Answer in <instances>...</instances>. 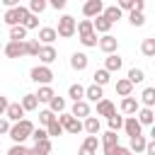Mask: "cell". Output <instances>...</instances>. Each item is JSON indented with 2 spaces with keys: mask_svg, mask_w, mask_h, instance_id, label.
Instances as JSON below:
<instances>
[{
  "mask_svg": "<svg viewBox=\"0 0 155 155\" xmlns=\"http://www.w3.org/2000/svg\"><path fill=\"white\" fill-rule=\"evenodd\" d=\"M34 128H36V126H34L29 119H22L19 124H12V128H10V138H12V143H15V145H24V140L31 138Z\"/></svg>",
  "mask_w": 155,
  "mask_h": 155,
  "instance_id": "cell-1",
  "label": "cell"
},
{
  "mask_svg": "<svg viewBox=\"0 0 155 155\" xmlns=\"http://www.w3.org/2000/svg\"><path fill=\"white\" fill-rule=\"evenodd\" d=\"M31 12H29V7H24V5H19V7H12V10H7L5 12V24L12 29V27H19V24H24V19L29 17Z\"/></svg>",
  "mask_w": 155,
  "mask_h": 155,
  "instance_id": "cell-2",
  "label": "cell"
},
{
  "mask_svg": "<svg viewBox=\"0 0 155 155\" xmlns=\"http://www.w3.org/2000/svg\"><path fill=\"white\" fill-rule=\"evenodd\" d=\"M58 121H61V126L65 128V133H73V136H78L80 131H85V124H82L80 119H75L70 111H63V114L58 116Z\"/></svg>",
  "mask_w": 155,
  "mask_h": 155,
  "instance_id": "cell-3",
  "label": "cell"
},
{
  "mask_svg": "<svg viewBox=\"0 0 155 155\" xmlns=\"http://www.w3.org/2000/svg\"><path fill=\"white\" fill-rule=\"evenodd\" d=\"M56 31H58V36H61V39H70V36L78 31V22H75V17H70V15H63V17L58 19V27H56Z\"/></svg>",
  "mask_w": 155,
  "mask_h": 155,
  "instance_id": "cell-4",
  "label": "cell"
},
{
  "mask_svg": "<svg viewBox=\"0 0 155 155\" xmlns=\"http://www.w3.org/2000/svg\"><path fill=\"white\" fill-rule=\"evenodd\" d=\"M31 80L41 87V85H51V80H53V70L48 68V65H34L31 68Z\"/></svg>",
  "mask_w": 155,
  "mask_h": 155,
  "instance_id": "cell-5",
  "label": "cell"
},
{
  "mask_svg": "<svg viewBox=\"0 0 155 155\" xmlns=\"http://www.w3.org/2000/svg\"><path fill=\"white\" fill-rule=\"evenodd\" d=\"M2 51L7 58H22V56H27V41H7L2 46Z\"/></svg>",
  "mask_w": 155,
  "mask_h": 155,
  "instance_id": "cell-6",
  "label": "cell"
},
{
  "mask_svg": "<svg viewBox=\"0 0 155 155\" xmlns=\"http://www.w3.org/2000/svg\"><path fill=\"white\" fill-rule=\"evenodd\" d=\"M82 15H85L87 19H97L99 15H104V2H102V0H87V2L82 5Z\"/></svg>",
  "mask_w": 155,
  "mask_h": 155,
  "instance_id": "cell-7",
  "label": "cell"
},
{
  "mask_svg": "<svg viewBox=\"0 0 155 155\" xmlns=\"http://www.w3.org/2000/svg\"><path fill=\"white\" fill-rule=\"evenodd\" d=\"M24 107L19 104V102H10V107H7V114H5V119L10 121V124H19L22 119H24Z\"/></svg>",
  "mask_w": 155,
  "mask_h": 155,
  "instance_id": "cell-8",
  "label": "cell"
},
{
  "mask_svg": "<svg viewBox=\"0 0 155 155\" xmlns=\"http://www.w3.org/2000/svg\"><path fill=\"white\" fill-rule=\"evenodd\" d=\"M56 39H58L56 27H41V29H39V44H41V46H53Z\"/></svg>",
  "mask_w": 155,
  "mask_h": 155,
  "instance_id": "cell-9",
  "label": "cell"
},
{
  "mask_svg": "<svg viewBox=\"0 0 155 155\" xmlns=\"http://www.w3.org/2000/svg\"><path fill=\"white\" fill-rule=\"evenodd\" d=\"M124 131H126V136H128V138L143 136V133H140V131H143V126H140V121H138L136 116H126V121H124Z\"/></svg>",
  "mask_w": 155,
  "mask_h": 155,
  "instance_id": "cell-10",
  "label": "cell"
},
{
  "mask_svg": "<svg viewBox=\"0 0 155 155\" xmlns=\"http://www.w3.org/2000/svg\"><path fill=\"white\" fill-rule=\"evenodd\" d=\"M99 48H102L107 56H111V53H116V48H119V39L111 36V34H104V36L99 39Z\"/></svg>",
  "mask_w": 155,
  "mask_h": 155,
  "instance_id": "cell-11",
  "label": "cell"
},
{
  "mask_svg": "<svg viewBox=\"0 0 155 155\" xmlns=\"http://www.w3.org/2000/svg\"><path fill=\"white\" fill-rule=\"evenodd\" d=\"M87 63H90V58H87V53H82V51H75V53L70 56V68L78 70V73H82V70L87 68Z\"/></svg>",
  "mask_w": 155,
  "mask_h": 155,
  "instance_id": "cell-12",
  "label": "cell"
},
{
  "mask_svg": "<svg viewBox=\"0 0 155 155\" xmlns=\"http://www.w3.org/2000/svg\"><path fill=\"white\" fill-rule=\"evenodd\" d=\"M140 111V104H138V99H133V97H126V99H121V114H126V116H136Z\"/></svg>",
  "mask_w": 155,
  "mask_h": 155,
  "instance_id": "cell-13",
  "label": "cell"
},
{
  "mask_svg": "<svg viewBox=\"0 0 155 155\" xmlns=\"http://www.w3.org/2000/svg\"><path fill=\"white\" fill-rule=\"evenodd\" d=\"M70 114L75 116V119H87L90 116V102L87 99H82V102H73V109H70Z\"/></svg>",
  "mask_w": 155,
  "mask_h": 155,
  "instance_id": "cell-14",
  "label": "cell"
},
{
  "mask_svg": "<svg viewBox=\"0 0 155 155\" xmlns=\"http://www.w3.org/2000/svg\"><path fill=\"white\" fill-rule=\"evenodd\" d=\"M56 58H58V51H56L53 46H41V51H39V61H41V65H51Z\"/></svg>",
  "mask_w": 155,
  "mask_h": 155,
  "instance_id": "cell-15",
  "label": "cell"
},
{
  "mask_svg": "<svg viewBox=\"0 0 155 155\" xmlns=\"http://www.w3.org/2000/svg\"><path fill=\"white\" fill-rule=\"evenodd\" d=\"M85 99H87V102H94V104H97V102H102V99H104L102 87H99V85H94V82H92L90 87H85Z\"/></svg>",
  "mask_w": 155,
  "mask_h": 155,
  "instance_id": "cell-16",
  "label": "cell"
},
{
  "mask_svg": "<svg viewBox=\"0 0 155 155\" xmlns=\"http://www.w3.org/2000/svg\"><path fill=\"white\" fill-rule=\"evenodd\" d=\"M136 119L140 121V126H155V111L148 107H140V111L136 114Z\"/></svg>",
  "mask_w": 155,
  "mask_h": 155,
  "instance_id": "cell-17",
  "label": "cell"
},
{
  "mask_svg": "<svg viewBox=\"0 0 155 155\" xmlns=\"http://www.w3.org/2000/svg\"><path fill=\"white\" fill-rule=\"evenodd\" d=\"M121 65H124V61H121V56H119V53H111V56H107V58H104V68H107L109 73H119V70H121Z\"/></svg>",
  "mask_w": 155,
  "mask_h": 155,
  "instance_id": "cell-18",
  "label": "cell"
},
{
  "mask_svg": "<svg viewBox=\"0 0 155 155\" xmlns=\"http://www.w3.org/2000/svg\"><path fill=\"white\" fill-rule=\"evenodd\" d=\"M116 114V107H114V102H109V99H102V102H97V116H114Z\"/></svg>",
  "mask_w": 155,
  "mask_h": 155,
  "instance_id": "cell-19",
  "label": "cell"
},
{
  "mask_svg": "<svg viewBox=\"0 0 155 155\" xmlns=\"http://www.w3.org/2000/svg\"><path fill=\"white\" fill-rule=\"evenodd\" d=\"M92 24H94V31H97V34H102V36H104V34H109V29H111V22H109L104 15H99L97 19H92Z\"/></svg>",
  "mask_w": 155,
  "mask_h": 155,
  "instance_id": "cell-20",
  "label": "cell"
},
{
  "mask_svg": "<svg viewBox=\"0 0 155 155\" xmlns=\"http://www.w3.org/2000/svg\"><path fill=\"white\" fill-rule=\"evenodd\" d=\"M92 80H94V85L104 87V85H109V80H111V73H109L107 68H97V70H94V75H92Z\"/></svg>",
  "mask_w": 155,
  "mask_h": 155,
  "instance_id": "cell-21",
  "label": "cell"
},
{
  "mask_svg": "<svg viewBox=\"0 0 155 155\" xmlns=\"http://www.w3.org/2000/svg\"><path fill=\"white\" fill-rule=\"evenodd\" d=\"M34 94H36V99H39V102H46V104L56 97V92H53V87H51V85H41Z\"/></svg>",
  "mask_w": 155,
  "mask_h": 155,
  "instance_id": "cell-22",
  "label": "cell"
},
{
  "mask_svg": "<svg viewBox=\"0 0 155 155\" xmlns=\"http://www.w3.org/2000/svg\"><path fill=\"white\" fill-rule=\"evenodd\" d=\"M22 107H24V111H36L39 109V99H36V94L34 92H27L24 97H22V102H19Z\"/></svg>",
  "mask_w": 155,
  "mask_h": 155,
  "instance_id": "cell-23",
  "label": "cell"
},
{
  "mask_svg": "<svg viewBox=\"0 0 155 155\" xmlns=\"http://www.w3.org/2000/svg\"><path fill=\"white\" fill-rule=\"evenodd\" d=\"M145 148H148V140H145V136H136V138H131V143H128V150L131 153H145Z\"/></svg>",
  "mask_w": 155,
  "mask_h": 155,
  "instance_id": "cell-24",
  "label": "cell"
},
{
  "mask_svg": "<svg viewBox=\"0 0 155 155\" xmlns=\"http://www.w3.org/2000/svg\"><path fill=\"white\" fill-rule=\"evenodd\" d=\"M68 97H70L73 102H82V99H85V87H82L80 82H73V85L68 87Z\"/></svg>",
  "mask_w": 155,
  "mask_h": 155,
  "instance_id": "cell-25",
  "label": "cell"
},
{
  "mask_svg": "<svg viewBox=\"0 0 155 155\" xmlns=\"http://www.w3.org/2000/svg\"><path fill=\"white\" fill-rule=\"evenodd\" d=\"M140 102H143V107L155 109V87H145V90L140 92Z\"/></svg>",
  "mask_w": 155,
  "mask_h": 155,
  "instance_id": "cell-26",
  "label": "cell"
},
{
  "mask_svg": "<svg viewBox=\"0 0 155 155\" xmlns=\"http://www.w3.org/2000/svg\"><path fill=\"white\" fill-rule=\"evenodd\" d=\"M140 53H143L145 58H155V36L143 39V44H140Z\"/></svg>",
  "mask_w": 155,
  "mask_h": 155,
  "instance_id": "cell-27",
  "label": "cell"
},
{
  "mask_svg": "<svg viewBox=\"0 0 155 155\" xmlns=\"http://www.w3.org/2000/svg\"><path fill=\"white\" fill-rule=\"evenodd\" d=\"M104 17L114 24V22H119V19L124 17V12L119 10V5H107V7H104Z\"/></svg>",
  "mask_w": 155,
  "mask_h": 155,
  "instance_id": "cell-28",
  "label": "cell"
},
{
  "mask_svg": "<svg viewBox=\"0 0 155 155\" xmlns=\"http://www.w3.org/2000/svg\"><path fill=\"white\" fill-rule=\"evenodd\" d=\"M116 92L126 99V97H131V92H133V85L128 82V78H121V80H116Z\"/></svg>",
  "mask_w": 155,
  "mask_h": 155,
  "instance_id": "cell-29",
  "label": "cell"
},
{
  "mask_svg": "<svg viewBox=\"0 0 155 155\" xmlns=\"http://www.w3.org/2000/svg\"><path fill=\"white\" fill-rule=\"evenodd\" d=\"M56 119H58V116H56L51 109H41V111H39V124H41V128H48Z\"/></svg>",
  "mask_w": 155,
  "mask_h": 155,
  "instance_id": "cell-30",
  "label": "cell"
},
{
  "mask_svg": "<svg viewBox=\"0 0 155 155\" xmlns=\"http://www.w3.org/2000/svg\"><path fill=\"white\" fill-rule=\"evenodd\" d=\"M82 124H85V133L87 136H97L99 133V119L97 116H87Z\"/></svg>",
  "mask_w": 155,
  "mask_h": 155,
  "instance_id": "cell-31",
  "label": "cell"
},
{
  "mask_svg": "<svg viewBox=\"0 0 155 155\" xmlns=\"http://www.w3.org/2000/svg\"><path fill=\"white\" fill-rule=\"evenodd\" d=\"M48 109H51L53 114H58V116H61V114L65 111V97H58V94H56V97L48 102Z\"/></svg>",
  "mask_w": 155,
  "mask_h": 155,
  "instance_id": "cell-32",
  "label": "cell"
},
{
  "mask_svg": "<svg viewBox=\"0 0 155 155\" xmlns=\"http://www.w3.org/2000/svg\"><path fill=\"white\" fill-rule=\"evenodd\" d=\"M10 41H27V27H24V24L12 27V29H10Z\"/></svg>",
  "mask_w": 155,
  "mask_h": 155,
  "instance_id": "cell-33",
  "label": "cell"
},
{
  "mask_svg": "<svg viewBox=\"0 0 155 155\" xmlns=\"http://www.w3.org/2000/svg\"><path fill=\"white\" fill-rule=\"evenodd\" d=\"M92 31H94L92 19H80V22H78V36H87V34H92Z\"/></svg>",
  "mask_w": 155,
  "mask_h": 155,
  "instance_id": "cell-34",
  "label": "cell"
},
{
  "mask_svg": "<svg viewBox=\"0 0 155 155\" xmlns=\"http://www.w3.org/2000/svg\"><path fill=\"white\" fill-rule=\"evenodd\" d=\"M126 78H128V82H131V85H140V82L145 80V73H143L140 68H131Z\"/></svg>",
  "mask_w": 155,
  "mask_h": 155,
  "instance_id": "cell-35",
  "label": "cell"
},
{
  "mask_svg": "<svg viewBox=\"0 0 155 155\" xmlns=\"http://www.w3.org/2000/svg\"><path fill=\"white\" fill-rule=\"evenodd\" d=\"M116 145H119V136L114 131H107L102 136V148H116Z\"/></svg>",
  "mask_w": 155,
  "mask_h": 155,
  "instance_id": "cell-36",
  "label": "cell"
},
{
  "mask_svg": "<svg viewBox=\"0 0 155 155\" xmlns=\"http://www.w3.org/2000/svg\"><path fill=\"white\" fill-rule=\"evenodd\" d=\"M31 155H51V140L34 143V148H31Z\"/></svg>",
  "mask_w": 155,
  "mask_h": 155,
  "instance_id": "cell-37",
  "label": "cell"
},
{
  "mask_svg": "<svg viewBox=\"0 0 155 155\" xmlns=\"http://www.w3.org/2000/svg\"><path fill=\"white\" fill-rule=\"evenodd\" d=\"M80 44H82L85 48H94V46H99L97 31H92V34H87V36H80Z\"/></svg>",
  "mask_w": 155,
  "mask_h": 155,
  "instance_id": "cell-38",
  "label": "cell"
},
{
  "mask_svg": "<svg viewBox=\"0 0 155 155\" xmlns=\"http://www.w3.org/2000/svg\"><path fill=\"white\" fill-rule=\"evenodd\" d=\"M107 121H109V131H114V133H116L119 128H124V121H126V119H124L121 114H114V116H109Z\"/></svg>",
  "mask_w": 155,
  "mask_h": 155,
  "instance_id": "cell-39",
  "label": "cell"
},
{
  "mask_svg": "<svg viewBox=\"0 0 155 155\" xmlns=\"http://www.w3.org/2000/svg\"><path fill=\"white\" fill-rule=\"evenodd\" d=\"M46 7H48L46 0H31V2H29V12H31V15H41Z\"/></svg>",
  "mask_w": 155,
  "mask_h": 155,
  "instance_id": "cell-40",
  "label": "cell"
},
{
  "mask_svg": "<svg viewBox=\"0 0 155 155\" xmlns=\"http://www.w3.org/2000/svg\"><path fill=\"white\" fill-rule=\"evenodd\" d=\"M39 51H41L39 39H27V56H36L39 58Z\"/></svg>",
  "mask_w": 155,
  "mask_h": 155,
  "instance_id": "cell-41",
  "label": "cell"
},
{
  "mask_svg": "<svg viewBox=\"0 0 155 155\" xmlns=\"http://www.w3.org/2000/svg\"><path fill=\"white\" fill-rule=\"evenodd\" d=\"M128 22H131L133 27H143V24H145V15H143V12H128Z\"/></svg>",
  "mask_w": 155,
  "mask_h": 155,
  "instance_id": "cell-42",
  "label": "cell"
},
{
  "mask_svg": "<svg viewBox=\"0 0 155 155\" xmlns=\"http://www.w3.org/2000/svg\"><path fill=\"white\" fill-rule=\"evenodd\" d=\"M46 131H48V138H53V136H63V133H65V128L61 126V121H58V119H56V121H53Z\"/></svg>",
  "mask_w": 155,
  "mask_h": 155,
  "instance_id": "cell-43",
  "label": "cell"
},
{
  "mask_svg": "<svg viewBox=\"0 0 155 155\" xmlns=\"http://www.w3.org/2000/svg\"><path fill=\"white\" fill-rule=\"evenodd\" d=\"M31 140H34V143H41V140H51V138H48V131L39 126V128H34V133H31Z\"/></svg>",
  "mask_w": 155,
  "mask_h": 155,
  "instance_id": "cell-44",
  "label": "cell"
},
{
  "mask_svg": "<svg viewBox=\"0 0 155 155\" xmlns=\"http://www.w3.org/2000/svg\"><path fill=\"white\" fill-rule=\"evenodd\" d=\"M7 155H31V148H27V145H12L7 150Z\"/></svg>",
  "mask_w": 155,
  "mask_h": 155,
  "instance_id": "cell-45",
  "label": "cell"
},
{
  "mask_svg": "<svg viewBox=\"0 0 155 155\" xmlns=\"http://www.w3.org/2000/svg\"><path fill=\"white\" fill-rule=\"evenodd\" d=\"M82 145H85V148H90V150H94V153H97V148H99V138H97V136H87V138H85V143H82Z\"/></svg>",
  "mask_w": 155,
  "mask_h": 155,
  "instance_id": "cell-46",
  "label": "cell"
},
{
  "mask_svg": "<svg viewBox=\"0 0 155 155\" xmlns=\"http://www.w3.org/2000/svg\"><path fill=\"white\" fill-rule=\"evenodd\" d=\"M24 27H27V31H29V29H36V27H39V17H36V15H29V17L24 19Z\"/></svg>",
  "mask_w": 155,
  "mask_h": 155,
  "instance_id": "cell-47",
  "label": "cell"
},
{
  "mask_svg": "<svg viewBox=\"0 0 155 155\" xmlns=\"http://www.w3.org/2000/svg\"><path fill=\"white\" fill-rule=\"evenodd\" d=\"M133 7H136V0H119V10H121V12H124V10L133 12Z\"/></svg>",
  "mask_w": 155,
  "mask_h": 155,
  "instance_id": "cell-48",
  "label": "cell"
},
{
  "mask_svg": "<svg viewBox=\"0 0 155 155\" xmlns=\"http://www.w3.org/2000/svg\"><path fill=\"white\" fill-rule=\"evenodd\" d=\"M10 128H12V124L7 119H0V136H10Z\"/></svg>",
  "mask_w": 155,
  "mask_h": 155,
  "instance_id": "cell-49",
  "label": "cell"
},
{
  "mask_svg": "<svg viewBox=\"0 0 155 155\" xmlns=\"http://www.w3.org/2000/svg\"><path fill=\"white\" fill-rule=\"evenodd\" d=\"M7 107H10V102H7V97L5 94H0V119L7 114Z\"/></svg>",
  "mask_w": 155,
  "mask_h": 155,
  "instance_id": "cell-50",
  "label": "cell"
},
{
  "mask_svg": "<svg viewBox=\"0 0 155 155\" xmlns=\"http://www.w3.org/2000/svg\"><path fill=\"white\" fill-rule=\"evenodd\" d=\"M48 5H51L53 10H63V7H65V0H51Z\"/></svg>",
  "mask_w": 155,
  "mask_h": 155,
  "instance_id": "cell-51",
  "label": "cell"
},
{
  "mask_svg": "<svg viewBox=\"0 0 155 155\" xmlns=\"http://www.w3.org/2000/svg\"><path fill=\"white\" fill-rule=\"evenodd\" d=\"M78 155H97V153L90 150V148H85V145H80V148H78Z\"/></svg>",
  "mask_w": 155,
  "mask_h": 155,
  "instance_id": "cell-52",
  "label": "cell"
},
{
  "mask_svg": "<svg viewBox=\"0 0 155 155\" xmlns=\"http://www.w3.org/2000/svg\"><path fill=\"white\" fill-rule=\"evenodd\" d=\"M114 155H133V153H131V150H128V148H126V145H119V148H116V153H114Z\"/></svg>",
  "mask_w": 155,
  "mask_h": 155,
  "instance_id": "cell-53",
  "label": "cell"
},
{
  "mask_svg": "<svg viewBox=\"0 0 155 155\" xmlns=\"http://www.w3.org/2000/svg\"><path fill=\"white\" fill-rule=\"evenodd\" d=\"M145 155H155V140H148V148H145Z\"/></svg>",
  "mask_w": 155,
  "mask_h": 155,
  "instance_id": "cell-54",
  "label": "cell"
},
{
  "mask_svg": "<svg viewBox=\"0 0 155 155\" xmlns=\"http://www.w3.org/2000/svg\"><path fill=\"white\" fill-rule=\"evenodd\" d=\"M145 10V2L143 0H136V7H133V12H143Z\"/></svg>",
  "mask_w": 155,
  "mask_h": 155,
  "instance_id": "cell-55",
  "label": "cell"
},
{
  "mask_svg": "<svg viewBox=\"0 0 155 155\" xmlns=\"http://www.w3.org/2000/svg\"><path fill=\"white\" fill-rule=\"evenodd\" d=\"M116 148H119V145H116ZM116 148H102V153H104V155H114Z\"/></svg>",
  "mask_w": 155,
  "mask_h": 155,
  "instance_id": "cell-56",
  "label": "cell"
},
{
  "mask_svg": "<svg viewBox=\"0 0 155 155\" xmlns=\"http://www.w3.org/2000/svg\"><path fill=\"white\" fill-rule=\"evenodd\" d=\"M150 140H155V126H150Z\"/></svg>",
  "mask_w": 155,
  "mask_h": 155,
  "instance_id": "cell-57",
  "label": "cell"
},
{
  "mask_svg": "<svg viewBox=\"0 0 155 155\" xmlns=\"http://www.w3.org/2000/svg\"><path fill=\"white\" fill-rule=\"evenodd\" d=\"M0 48H2V46H0Z\"/></svg>",
  "mask_w": 155,
  "mask_h": 155,
  "instance_id": "cell-58",
  "label": "cell"
},
{
  "mask_svg": "<svg viewBox=\"0 0 155 155\" xmlns=\"http://www.w3.org/2000/svg\"><path fill=\"white\" fill-rule=\"evenodd\" d=\"M153 111H155V109H153Z\"/></svg>",
  "mask_w": 155,
  "mask_h": 155,
  "instance_id": "cell-59",
  "label": "cell"
}]
</instances>
